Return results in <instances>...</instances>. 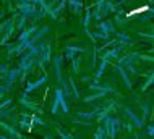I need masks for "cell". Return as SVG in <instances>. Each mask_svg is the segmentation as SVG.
<instances>
[{
    "instance_id": "obj_1",
    "label": "cell",
    "mask_w": 154,
    "mask_h": 139,
    "mask_svg": "<svg viewBox=\"0 0 154 139\" xmlns=\"http://www.w3.org/2000/svg\"><path fill=\"white\" fill-rule=\"evenodd\" d=\"M146 11H149V5H143L140 8H135V10H130L127 13V16H135V15H141V13H146Z\"/></svg>"
}]
</instances>
